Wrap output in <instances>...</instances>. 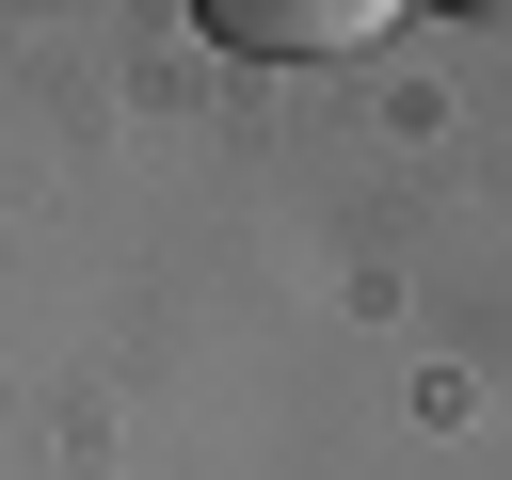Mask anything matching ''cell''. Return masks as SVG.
Segmentation results:
<instances>
[{"label":"cell","instance_id":"cell-1","mask_svg":"<svg viewBox=\"0 0 512 480\" xmlns=\"http://www.w3.org/2000/svg\"><path fill=\"white\" fill-rule=\"evenodd\" d=\"M192 32H224L240 64H336V48L400 32V16H384V0H208Z\"/></svg>","mask_w":512,"mask_h":480}]
</instances>
